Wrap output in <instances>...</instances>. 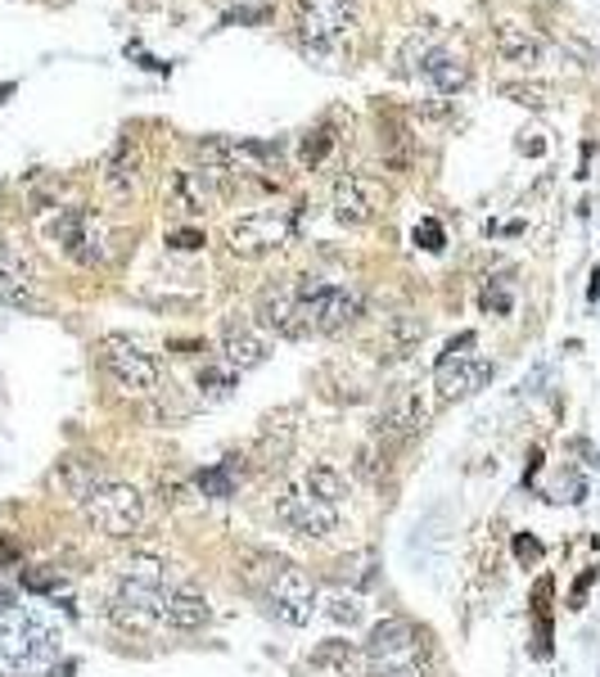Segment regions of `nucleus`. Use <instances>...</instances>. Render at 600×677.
<instances>
[{"mask_svg": "<svg viewBox=\"0 0 600 677\" xmlns=\"http://www.w3.org/2000/svg\"><path fill=\"white\" fill-rule=\"evenodd\" d=\"M303 493H312L325 506H339V497L348 493V483H344V474L334 470V466H312L308 479H303Z\"/></svg>", "mask_w": 600, "mask_h": 677, "instance_id": "24", "label": "nucleus"}, {"mask_svg": "<svg viewBox=\"0 0 600 677\" xmlns=\"http://www.w3.org/2000/svg\"><path fill=\"white\" fill-rule=\"evenodd\" d=\"M411 240H416L425 253H442V249H447V231H442V221H434V217H425Z\"/></svg>", "mask_w": 600, "mask_h": 677, "instance_id": "31", "label": "nucleus"}, {"mask_svg": "<svg viewBox=\"0 0 600 677\" xmlns=\"http://www.w3.org/2000/svg\"><path fill=\"white\" fill-rule=\"evenodd\" d=\"M493 362L487 357H457V362H438L434 370V389H438V402H461L470 393H478L487 380H493Z\"/></svg>", "mask_w": 600, "mask_h": 677, "instance_id": "13", "label": "nucleus"}, {"mask_svg": "<svg viewBox=\"0 0 600 677\" xmlns=\"http://www.w3.org/2000/svg\"><path fill=\"white\" fill-rule=\"evenodd\" d=\"M195 487L212 502H227V497H235V470L231 466H208V470L195 474Z\"/></svg>", "mask_w": 600, "mask_h": 677, "instance_id": "27", "label": "nucleus"}, {"mask_svg": "<svg viewBox=\"0 0 600 677\" xmlns=\"http://www.w3.org/2000/svg\"><path fill=\"white\" fill-rule=\"evenodd\" d=\"M474 344H478V334H474V330H465V334H457L452 344H447V353H442L438 362H457V357H470V348H474Z\"/></svg>", "mask_w": 600, "mask_h": 677, "instance_id": "36", "label": "nucleus"}, {"mask_svg": "<svg viewBox=\"0 0 600 677\" xmlns=\"http://www.w3.org/2000/svg\"><path fill=\"white\" fill-rule=\"evenodd\" d=\"M361 317V294L353 285H330V280H298V321L308 334H339Z\"/></svg>", "mask_w": 600, "mask_h": 677, "instance_id": "4", "label": "nucleus"}, {"mask_svg": "<svg viewBox=\"0 0 600 677\" xmlns=\"http://www.w3.org/2000/svg\"><path fill=\"white\" fill-rule=\"evenodd\" d=\"M50 236L64 244V253L72 262H82V267H100L108 257V226L91 208H64L50 221Z\"/></svg>", "mask_w": 600, "mask_h": 677, "instance_id": "7", "label": "nucleus"}, {"mask_svg": "<svg viewBox=\"0 0 600 677\" xmlns=\"http://www.w3.org/2000/svg\"><path fill=\"white\" fill-rule=\"evenodd\" d=\"M208 619H212V606H208L204 592L176 587V592L163 596V623H168V628H176V632H199Z\"/></svg>", "mask_w": 600, "mask_h": 677, "instance_id": "19", "label": "nucleus"}, {"mask_svg": "<svg viewBox=\"0 0 600 677\" xmlns=\"http://www.w3.org/2000/svg\"><path fill=\"white\" fill-rule=\"evenodd\" d=\"M425 421H429V406H425L420 389L402 385V389L389 398V406H384L380 429H384L393 443H411V438H420V434H425Z\"/></svg>", "mask_w": 600, "mask_h": 677, "instance_id": "14", "label": "nucleus"}, {"mask_svg": "<svg viewBox=\"0 0 600 677\" xmlns=\"http://www.w3.org/2000/svg\"><path fill=\"white\" fill-rule=\"evenodd\" d=\"M298 23L316 50H339L357 27V5L353 0H298Z\"/></svg>", "mask_w": 600, "mask_h": 677, "instance_id": "8", "label": "nucleus"}, {"mask_svg": "<svg viewBox=\"0 0 600 677\" xmlns=\"http://www.w3.org/2000/svg\"><path fill=\"white\" fill-rule=\"evenodd\" d=\"M244 578L253 592H262V600H267V610L289 623V628H303L312 623L316 615V583L298 570L293 560H280V555H267V551H253L244 560Z\"/></svg>", "mask_w": 600, "mask_h": 677, "instance_id": "1", "label": "nucleus"}, {"mask_svg": "<svg viewBox=\"0 0 600 677\" xmlns=\"http://www.w3.org/2000/svg\"><path fill=\"white\" fill-rule=\"evenodd\" d=\"M100 366H104V375L118 385V393H127V398H145V393H154L159 389V357L154 353H145L136 338H127V334H108V338H100Z\"/></svg>", "mask_w": 600, "mask_h": 677, "instance_id": "5", "label": "nucleus"}, {"mask_svg": "<svg viewBox=\"0 0 600 677\" xmlns=\"http://www.w3.org/2000/svg\"><path fill=\"white\" fill-rule=\"evenodd\" d=\"M257 321L276 334H289V338L308 334L303 321H298V280H276V285L262 289L257 294Z\"/></svg>", "mask_w": 600, "mask_h": 677, "instance_id": "15", "label": "nucleus"}, {"mask_svg": "<svg viewBox=\"0 0 600 677\" xmlns=\"http://www.w3.org/2000/svg\"><path fill=\"white\" fill-rule=\"evenodd\" d=\"M501 95L523 104V108H546L551 104V87H542V82H506Z\"/></svg>", "mask_w": 600, "mask_h": 677, "instance_id": "30", "label": "nucleus"}, {"mask_svg": "<svg viewBox=\"0 0 600 677\" xmlns=\"http://www.w3.org/2000/svg\"><path fill=\"white\" fill-rule=\"evenodd\" d=\"M420 72H425V82H429L434 91H442V95H457V91H465V82H470V59H465L461 50H447V46H438V50L420 64Z\"/></svg>", "mask_w": 600, "mask_h": 677, "instance_id": "21", "label": "nucleus"}, {"mask_svg": "<svg viewBox=\"0 0 600 677\" xmlns=\"http://www.w3.org/2000/svg\"><path fill=\"white\" fill-rule=\"evenodd\" d=\"M123 578L127 583H145V587H163L168 583V564L159 555H131L123 564Z\"/></svg>", "mask_w": 600, "mask_h": 677, "instance_id": "28", "label": "nucleus"}, {"mask_svg": "<svg viewBox=\"0 0 600 677\" xmlns=\"http://www.w3.org/2000/svg\"><path fill=\"white\" fill-rule=\"evenodd\" d=\"M59 659V628L32 610H10L0 619V677H23Z\"/></svg>", "mask_w": 600, "mask_h": 677, "instance_id": "2", "label": "nucleus"}, {"mask_svg": "<svg viewBox=\"0 0 600 677\" xmlns=\"http://www.w3.org/2000/svg\"><path fill=\"white\" fill-rule=\"evenodd\" d=\"M330 208L344 226H366L374 221V213L384 208V185L366 176V172H344L330 191Z\"/></svg>", "mask_w": 600, "mask_h": 677, "instance_id": "10", "label": "nucleus"}, {"mask_svg": "<svg viewBox=\"0 0 600 677\" xmlns=\"http://www.w3.org/2000/svg\"><path fill=\"white\" fill-rule=\"evenodd\" d=\"M19 606V587L10 583V574L5 570H0V615H10Z\"/></svg>", "mask_w": 600, "mask_h": 677, "instance_id": "38", "label": "nucleus"}, {"mask_svg": "<svg viewBox=\"0 0 600 677\" xmlns=\"http://www.w3.org/2000/svg\"><path fill=\"white\" fill-rule=\"evenodd\" d=\"M199 389L227 393V389H231V370H199Z\"/></svg>", "mask_w": 600, "mask_h": 677, "instance_id": "37", "label": "nucleus"}, {"mask_svg": "<svg viewBox=\"0 0 600 677\" xmlns=\"http://www.w3.org/2000/svg\"><path fill=\"white\" fill-rule=\"evenodd\" d=\"M591 583H596V570H587V574H582V578L574 583V592H569V610H582V600H587Z\"/></svg>", "mask_w": 600, "mask_h": 677, "instance_id": "39", "label": "nucleus"}, {"mask_svg": "<svg viewBox=\"0 0 600 677\" xmlns=\"http://www.w3.org/2000/svg\"><path fill=\"white\" fill-rule=\"evenodd\" d=\"M293 231H298V213H289V208L244 213L240 221L227 226V249L235 257H267L285 244H293Z\"/></svg>", "mask_w": 600, "mask_h": 677, "instance_id": "6", "label": "nucleus"}, {"mask_svg": "<svg viewBox=\"0 0 600 677\" xmlns=\"http://www.w3.org/2000/svg\"><path fill=\"white\" fill-rule=\"evenodd\" d=\"M312 664H316V668H339L344 677H366V668H370L366 651H357V646H348V642H325V646L312 655Z\"/></svg>", "mask_w": 600, "mask_h": 677, "instance_id": "23", "label": "nucleus"}, {"mask_svg": "<svg viewBox=\"0 0 600 677\" xmlns=\"http://www.w3.org/2000/svg\"><path fill=\"white\" fill-rule=\"evenodd\" d=\"M82 515L95 524L104 538H136L145 529V497L136 493L131 483H118V479H91L82 487Z\"/></svg>", "mask_w": 600, "mask_h": 677, "instance_id": "3", "label": "nucleus"}, {"mask_svg": "<svg viewBox=\"0 0 600 677\" xmlns=\"http://www.w3.org/2000/svg\"><path fill=\"white\" fill-rule=\"evenodd\" d=\"M366 677H429L420 664H370Z\"/></svg>", "mask_w": 600, "mask_h": 677, "instance_id": "33", "label": "nucleus"}, {"mask_svg": "<svg viewBox=\"0 0 600 677\" xmlns=\"http://www.w3.org/2000/svg\"><path fill=\"white\" fill-rule=\"evenodd\" d=\"M330 149H334L330 127H312V131L303 136V145H298V163H303V168H321Z\"/></svg>", "mask_w": 600, "mask_h": 677, "instance_id": "29", "label": "nucleus"}, {"mask_svg": "<svg viewBox=\"0 0 600 677\" xmlns=\"http://www.w3.org/2000/svg\"><path fill=\"white\" fill-rule=\"evenodd\" d=\"M325 615H330L334 623L357 628V623L366 619V596H361V592H330V596H325Z\"/></svg>", "mask_w": 600, "mask_h": 677, "instance_id": "26", "label": "nucleus"}, {"mask_svg": "<svg viewBox=\"0 0 600 677\" xmlns=\"http://www.w3.org/2000/svg\"><path fill=\"white\" fill-rule=\"evenodd\" d=\"M221 362H227L231 370H253L267 362V338H262L257 330L231 321L227 330H221Z\"/></svg>", "mask_w": 600, "mask_h": 677, "instance_id": "20", "label": "nucleus"}, {"mask_svg": "<svg viewBox=\"0 0 600 677\" xmlns=\"http://www.w3.org/2000/svg\"><path fill=\"white\" fill-rule=\"evenodd\" d=\"M100 181H104V191L114 195V199H127L136 191V181H140V149L131 140H118V149L104 159Z\"/></svg>", "mask_w": 600, "mask_h": 677, "instance_id": "22", "label": "nucleus"}, {"mask_svg": "<svg viewBox=\"0 0 600 677\" xmlns=\"http://www.w3.org/2000/svg\"><path fill=\"white\" fill-rule=\"evenodd\" d=\"M163 596L168 587H145V583H127L108 600V619H114L123 632H149L163 623Z\"/></svg>", "mask_w": 600, "mask_h": 677, "instance_id": "11", "label": "nucleus"}, {"mask_svg": "<svg viewBox=\"0 0 600 677\" xmlns=\"http://www.w3.org/2000/svg\"><path fill=\"white\" fill-rule=\"evenodd\" d=\"M23 587L27 592H59V574H42V570H23Z\"/></svg>", "mask_w": 600, "mask_h": 677, "instance_id": "35", "label": "nucleus"}, {"mask_svg": "<svg viewBox=\"0 0 600 677\" xmlns=\"http://www.w3.org/2000/svg\"><path fill=\"white\" fill-rule=\"evenodd\" d=\"M515 560L523 564V570H529V564H538V560H542V542H538L533 533H519V538H515Z\"/></svg>", "mask_w": 600, "mask_h": 677, "instance_id": "34", "label": "nucleus"}, {"mask_svg": "<svg viewBox=\"0 0 600 677\" xmlns=\"http://www.w3.org/2000/svg\"><path fill=\"white\" fill-rule=\"evenodd\" d=\"M425 642H429V632L416 628L411 619H384V623L370 628L361 651H366L370 664H420Z\"/></svg>", "mask_w": 600, "mask_h": 677, "instance_id": "9", "label": "nucleus"}, {"mask_svg": "<svg viewBox=\"0 0 600 677\" xmlns=\"http://www.w3.org/2000/svg\"><path fill=\"white\" fill-rule=\"evenodd\" d=\"M493 46L506 64H519V68H538L546 59V42L538 32L529 27H519V23H497V36H493Z\"/></svg>", "mask_w": 600, "mask_h": 677, "instance_id": "18", "label": "nucleus"}, {"mask_svg": "<svg viewBox=\"0 0 600 677\" xmlns=\"http://www.w3.org/2000/svg\"><path fill=\"white\" fill-rule=\"evenodd\" d=\"M0 303H10V308H42V294H36L32 267L5 244H0Z\"/></svg>", "mask_w": 600, "mask_h": 677, "instance_id": "16", "label": "nucleus"}, {"mask_svg": "<svg viewBox=\"0 0 600 677\" xmlns=\"http://www.w3.org/2000/svg\"><path fill=\"white\" fill-rule=\"evenodd\" d=\"M434 50H438V27H420V32H411V36H406V46L397 50V72L420 68Z\"/></svg>", "mask_w": 600, "mask_h": 677, "instance_id": "25", "label": "nucleus"}, {"mask_svg": "<svg viewBox=\"0 0 600 677\" xmlns=\"http://www.w3.org/2000/svg\"><path fill=\"white\" fill-rule=\"evenodd\" d=\"M276 515H280V524L289 533H298V538H325L334 524H339V515H334V506H325V502H316L312 493H303V487H289V493L276 502Z\"/></svg>", "mask_w": 600, "mask_h": 677, "instance_id": "12", "label": "nucleus"}, {"mask_svg": "<svg viewBox=\"0 0 600 677\" xmlns=\"http://www.w3.org/2000/svg\"><path fill=\"white\" fill-rule=\"evenodd\" d=\"M168 249H176V253H195V249H204V231H195V226L168 231Z\"/></svg>", "mask_w": 600, "mask_h": 677, "instance_id": "32", "label": "nucleus"}, {"mask_svg": "<svg viewBox=\"0 0 600 677\" xmlns=\"http://www.w3.org/2000/svg\"><path fill=\"white\" fill-rule=\"evenodd\" d=\"M168 199H172V208H181L185 217H199V213L212 208L217 185H212L199 168H181V172L168 176Z\"/></svg>", "mask_w": 600, "mask_h": 677, "instance_id": "17", "label": "nucleus"}]
</instances>
